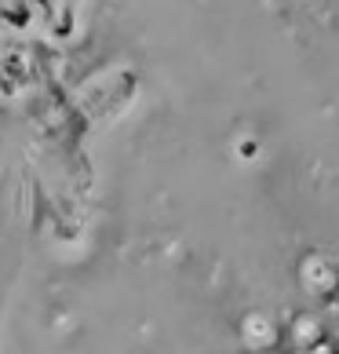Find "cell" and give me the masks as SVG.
I'll use <instances>...</instances> for the list:
<instances>
[{"mask_svg": "<svg viewBox=\"0 0 339 354\" xmlns=\"http://www.w3.org/2000/svg\"><path fill=\"white\" fill-rule=\"evenodd\" d=\"M252 354H263V351H252Z\"/></svg>", "mask_w": 339, "mask_h": 354, "instance_id": "5b68a950", "label": "cell"}, {"mask_svg": "<svg viewBox=\"0 0 339 354\" xmlns=\"http://www.w3.org/2000/svg\"><path fill=\"white\" fill-rule=\"evenodd\" d=\"M289 339L296 351H310L318 344V339H325V325L318 314H299V318H292L289 325Z\"/></svg>", "mask_w": 339, "mask_h": 354, "instance_id": "3957f363", "label": "cell"}, {"mask_svg": "<svg viewBox=\"0 0 339 354\" xmlns=\"http://www.w3.org/2000/svg\"><path fill=\"white\" fill-rule=\"evenodd\" d=\"M241 339H244V347L249 351H273L281 344V322L278 318H270V314H249V318L241 322Z\"/></svg>", "mask_w": 339, "mask_h": 354, "instance_id": "7a4b0ae2", "label": "cell"}, {"mask_svg": "<svg viewBox=\"0 0 339 354\" xmlns=\"http://www.w3.org/2000/svg\"><path fill=\"white\" fill-rule=\"evenodd\" d=\"M299 281L310 296L318 299H332L339 292V267L325 256H307L303 267H299Z\"/></svg>", "mask_w": 339, "mask_h": 354, "instance_id": "6da1fadb", "label": "cell"}, {"mask_svg": "<svg viewBox=\"0 0 339 354\" xmlns=\"http://www.w3.org/2000/svg\"><path fill=\"white\" fill-rule=\"evenodd\" d=\"M292 354H307V351H292Z\"/></svg>", "mask_w": 339, "mask_h": 354, "instance_id": "277c9868", "label": "cell"}]
</instances>
